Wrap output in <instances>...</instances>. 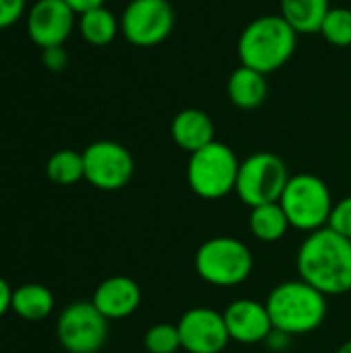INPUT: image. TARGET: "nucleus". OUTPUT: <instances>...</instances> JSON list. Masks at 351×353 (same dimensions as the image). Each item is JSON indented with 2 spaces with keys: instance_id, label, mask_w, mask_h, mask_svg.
Masks as SVG:
<instances>
[{
  "instance_id": "1",
  "label": "nucleus",
  "mask_w": 351,
  "mask_h": 353,
  "mask_svg": "<svg viewBox=\"0 0 351 353\" xmlns=\"http://www.w3.org/2000/svg\"><path fill=\"white\" fill-rule=\"evenodd\" d=\"M298 275L325 296L351 292V240L329 225L308 234L296 256Z\"/></svg>"
},
{
  "instance_id": "2",
  "label": "nucleus",
  "mask_w": 351,
  "mask_h": 353,
  "mask_svg": "<svg viewBox=\"0 0 351 353\" xmlns=\"http://www.w3.org/2000/svg\"><path fill=\"white\" fill-rule=\"evenodd\" d=\"M296 46L298 33L281 14H261L242 29L238 58L242 66L271 74L292 60Z\"/></svg>"
},
{
  "instance_id": "3",
  "label": "nucleus",
  "mask_w": 351,
  "mask_h": 353,
  "mask_svg": "<svg viewBox=\"0 0 351 353\" xmlns=\"http://www.w3.org/2000/svg\"><path fill=\"white\" fill-rule=\"evenodd\" d=\"M265 306L273 329L290 337L317 331L327 316V296L302 279L275 285Z\"/></svg>"
},
{
  "instance_id": "4",
  "label": "nucleus",
  "mask_w": 351,
  "mask_h": 353,
  "mask_svg": "<svg viewBox=\"0 0 351 353\" xmlns=\"http://www.w3.org/2000/svg\"><path fill=\"white\" fill-rule=\"evenodd\" d=\"M279 205L290 221V228L312 234L329 225L335 203L323 178L314 174H296L290 176Z\"/></svg>"
},
{
  "instance_id": "5",
  "label": "nucleus",
  "mask_w": 351,
  "mask_h": 353,
  "mask_svg": "<svg viewBox=\"0 0 351 353\" xmlns=\"http://www.w3.org/2000/svg\"><path fill=\"white\" fill-rule=\"evenodd\" d=\"M240 159L232 147L213 141L211 145L190 153L186 180L190 190L207 201H217L236 190Z\"/></svg>"
},
{
  "instance_id": "6",
  "label": "nucleus",
  "mask_w": 351,
  "mask_h": 353,
  "mask_svg": "<svg viewBox=\"0 0 351 353\" xmlns=\"http://www.w3.org/2000/svg\"><path fill=\"white\" fill-rule=\"evenodd\" d=\"M254 261L250 248L230 236H217L203 242L194 254L197 275L215 288H234L252 273Z\"/></svg>"
},
{
  "instance_id": "7",
  "label": "nucleus",
  "mask_w": 351,
  "mask_h": 353,
  "mask_svg": "<svg viewBox=\"0 0 351 353\" xmlns=\"http://www.w3.org/2000/svg\"><path fill=\"white\" fill-rule=\"evenodd\" d=\"M288 180L290 172L285 161L275 153L259 151L240 161L236 194L250 209L269 203H279Z\"/></svg>"
},
{
  "instance_id": "8",
  "label": "nucleus",
  "mask_w": 351,
  "mask_h": 353,
  "mask_svg": "<svg viewBox=\"0 0 351 353\" xmlns=\"http://www.w3.org/2000/svg\"><path fill=\"white\" fill-rule=\"evenodd\" d=\"M176 14L168 0H130L120 14V33L137 48H153L170 37Z\"/></svg>"
},
{
  "instance_id": "9",
  "label": "nucleus",
  "mask_w": 351,
  "mask_h": 353,
  "mask_svg": "<svg viewBox=\"0 0 351 353\" xmlns=\"http://www.w3.org/2000/svg\"><path fill=\"white\" fill-rule=\"evenodd\" d=\"M56 337L64 352L97 353L108 339V319L93 302H72L60 312Z\"/></svg>"
},
{
  "instance_id": "10",
  "label": "nucleus",
  "mask_w": 351,
  "mask_h": 353,
  "mask_svg": "<svg viewBox=\"0 0 351 353\" xmlns=\"http://www.w3.org/2000/svg\"><path fill=\"white\" fill-rule=\"evenodd\" d=\"M85 180L106 192L124 188L134 174V157L116 141H95L83 151Z\"/></svg>"
},
{
  "instance_id": "11",
  "label": "nucleus",
  "mask_w": 351,
  "mask_h": 353,
  "mask_svg": "<svg viewBox=\"0 0 351 353\" xmlns=\"http://www.w3.org/2000/svg\"><path fill=\"white\" fill-rule=\"evenodd\" d=\"M182 350L188 353H221L230 339L223 312L213 308H190L178 321Z\"/></svg>"
},
{
  "instance_id": "12",
  "label": "nucleus",
  "mask_w": 351,
  "mask_h": 353,
  "mask_svg": "<svg viewBox=\"0 0 351 353\" xmlns=\"http://www.w3.org/2000/svg\"><path fill=\"white\" fill-rule=\"evenodd\" d=\"M77 17L64 0H35L27 12V35L39 50L64 46L77 25Z\"/></svg>"
},
{
  "instance_id": "13",
  "label": "nucleus",
  "mask_w": 351,
  "mask_h": 353,
  "mask_svg": "<svg viewBox=\"0 0 351 353\" xmlns=\"http://www.w3.org/2000/svg\"><path fill=\"white\" fill-rule=\"evenodd\" d=\"M223 321L230 333V339L242 345L265 343L273 333V323L263 302L240 298L234 300L223 310Z\"/></svg>"
},
{
  "instance_id": "14",
  "label": "nucleus",
  "mask_w": 351,
  "mask_h": 353,
  "mask_svg": "<svg viewBox=\"0 0 351 353\" xmlns=\"http://www.w3.org/2000/svg\"><path fill=\"white\" fill-rule=\"evenodd\" d=\"M141 298V288L134 279L116 275L95 288L91 302L108 321H120L139 310Z\"/></svg>"
},
{
  "instance_id": "15",
  "label": "nucleus",
  "mask_w": 351,
  "mask_h": 353,
  "mask_svg": "<svg viewBox=\"0 0 351 353\" xmlns=\"http://www.w3.org/2000/svg\"><path fill=\"white\" fill-rule=\"evenodd\" d=\"M170 130L174 143L188 153H194L215 141V124L209 114L199 108H186L178 112Z\"/></svg>"
},
{
  "instance_id": "16",
  "label": "nucleus",
  "mask_w": 351,
  "mask_h": 353,
  "mask_svg": "<svg viewBox=\"0 0 351 353\" xmlns=\"http://www.w3.org/2000/svg\"><path fill=\"white\" fill-rule=\"evenodd\" d=\"M267 95H269L267 74L242 64L236 70H232L228 79V97L236 108L257 110L259 105L265 103Z\"/></svg>"
},
{
  "instance_id": "17",
  "label": "nucleus",
  "mask_w": 351,
  "mask_h": 353,
  "mask_svg": "<svg viewBox=\"0 0 351 353\" xmlns=\"http://www.w3.org/2000/svg\"><path fill=\"white\" fill-rule=\"evenodd\" d=\"M54 294L41 283H25L12 290L10 310L23 321H43L54 310Z\"/></svg>"
},
{
  "instance_id": "18",
  "label": "nucleus",
  "mask_w": 351,
  "mask_h": 353,
  "mask_svg": "<svg viewBox=\"0 0 351 353\" xmlns=\"http://www.w3.org/2000/svg\"><path fill=\"white\" fill-rule=\"evenodd\" d=\"M331 10L329 0H281V17L294 27L298 35H312Z\"/></svg>"
},
{
  "instance_id": "19",
  "label": "nucleus",
  "mask_w": 351,
  "mask_h": 353,
  "mask_svg": "<svg viewBox=\"0 0 351 353\" xmlns=\"http://www.w3.org/2000/svg\"><path fill=\"white\" fill-rule=\"evenodd\" d=\"M77 27H79L81 37L87 43H91L95 48H103L116 39V35L120 31V21L116 19V14L110 8L97 6L93 10L79 14Z\"/></svg>"
},
{
  "instance_id": "20",
  "label": "nucleus",
  "mask_w": 351,
  "mask_h": 353,
  "mask_svg": "<svg viewBox=\"0 0 351 353\" xmlns=\"http://www.w3.org/2000/svg\"><path fill=\"white\" fill-rule=\"evenodd\" d=\"M248 228L261 242H279L290 230V221L279 203H269L250 209Z\"/></svg>"
},
{
  "instance_id": "21",
  "label": "nucleus",
  "mask_w": 351,
  "mask_h": 353,
  "mask_svg": "<svg viewBox=\"0 0 351 353\" xmlns=\"http://www.w3.org/2000/svg\"><path fill=\"white\" fill-rule=\"evenodd\" d=\"M46 174L54 184L70 186L81 180H85V163L83 153L72 149H60L50 155L46 163Z\"/></svg>"
},
{
  "instance_id": "22",
  "label": "nucleus",
  "mask_w": 351,
  "mask_h": 353,
  "mask_svg": "<svg viewBox=\"0 0 351 353\" xmlns=\"http://www.w3.org/2000/svg\"><path fill=\"white\" fill-rule=\"evenodd\" d=\"M327 43L335 48H350L351 46V8L333 6L319 31Z\"/></svg>"
},
{
  "instance_id": "23",
  "label": "nucleus",
  "mask_w": 351,
  "mask_h": 353,
  "mask_svg": "<svg viewBox=\"0 0 351 353\" xmlns=\"http://www.w3.org/2000/svg\"><path fill=\"white\" fill-rule=\"evenodd\" d=\"M145 350L149 353H176L182 350L176 325H155L145 333Z\"/></svg>"
},
{
  "instance_id": "24",
  "label": "nucleus",
  "mask_w": 351,
  "mask_h": 353,
  "mask_svg": "<svg viewBox=\"0 0 351 353\" xmlns=\"http://www.w3.org/2000/svg\"><path fill=\"white\" fill-rule=\"evenodd\" d=\"M329 228L341 234L343 238L351 240V196H345L333 205L331 217H329Z\"/></svg>"
},
{
  "instance_id": "25",
  "label": "nucleus",
  "mask_w": 351,
  "mask_h": 353,
  "mask_svg": "<svg viewBox=\"0 0 351 353\" xmlns=\"http://www.w3.org/2000/svg\"><path fill=\"white\" fill-rule=\"evenodd\" d=\"M25 14V0H0V29L12 27Z\"/></svg>"
},
{
  "instance_id": "26",
  "label": "nucleus",
  "mask_w": 351,
  "mask_h": 353,
  "mask_svg": "<svg viewBox=\"0 0 351 353\" xmlns=\"http://www.w3.org/2000/svg\"><path fill=\"white\" fill-rule=\"evenodd\" d=\"M41 62L48 70H64L68 64V54L64 50V46H56V48H46L41 50Z\"/></svg>"
},
{
  "instance_id": "27",
  "label": "nucleus",
  "mask_w": 351,
  "mask_h": 353,
  "mask_svg": "<svg viewBox=\"0 0 351 353\" xmlns=\"http://www.w3.org/2000/svg\"><path fill=\"white\" fill-rule=\"evenodd\" d=\"M273 352H283L288 345H290V335H285V333H281V331H275L273 329V333L267 337V341H265Z\"/></svg>"
},
{
  "instance_id": "28",
  "label": "nucleus",
  "mask_w": 351,
  "mask_h": 353,
  "mask_svg": "<svg viewBox=\"0 0 351 353\" xmlns=\"http://www.w3.org/2000/svg\"><path fill=\"white\" fill-rule=\"evenodd\" d=\"M64 2H66L77 14H83V12H87V10H93V8L106 4V0H64Z\"/></svg>"
},
{
  "instance_id": "29",
  "label": "nucleus",
  "mask_w": 351,
  "mask_h": 353,
  "mask_svg": "<svg viewBox=\"0 0 351 353\" xmlns=\"http://www.w3.org/2000/svg\"><path fill=\"white\" fill-rule=\"evenodd\" d=\"M10 302H12V290H10V285L0 277V319L10 310Z\"/></svg>"
},
{
  "instance_id": "30",
  "label": "nucleus",
  "mask_w": 351,
  "mask_h": 353,
  "mask_svg": "<svg viewBox=\"0 0 351 353\" xmlns=\"http://www.w3.org/2000/svg\"><path fill=\"white\" fill-rule=\"evenodd\" d=\"M337 353H351V341H345V343L337 350Z\"/></svg>"
}]
</instances>
